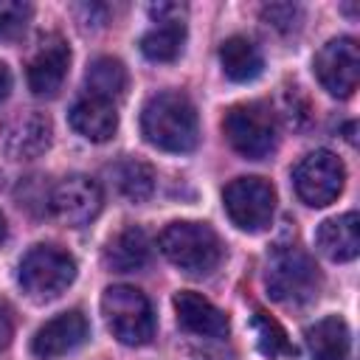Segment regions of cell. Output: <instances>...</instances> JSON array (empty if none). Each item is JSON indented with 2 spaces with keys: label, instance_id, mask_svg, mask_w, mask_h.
I'll return each instance as SVG.
<instances>
[{
  "label": "cell",
  "instance_id": "cell-1",
  "mask_svg": "<svg viewBox=\"0 0 360 360\" xmlns=\"http://www.w3.org/2000/svg\"><path fill=\"white\" fill-rule=\"evenodd\" d=\"M143 138L163 152H191L200 143V121L194 104L174 90L146 98L141 110Z\"/></svg>",
  "mask_w": 360,
  "mask_h": 360
},
{
  "label": "cell",
  "instance_id": "cell-2",
  "mask_svg": "<svg viewBox=\"0 0 360 360\" xmlns=\"http://www.w3.org/2000/svg\"><path fill=\"white\" fill-rule=\"evenodd\" d=\"M321 284V270L307 250L284 245L270 253L264 267V287L273 301L284 307H304L318 298Z\"/></svg>",
  "mask_w": 360,
  "mask_h": 360
},
{
  "label": "cell",
  "instance_id": "cell-3",
  "mask_svg": "<svg viewBox=\"0 0 360 360\" xmlns=\"http://www.w3.org/2000/svg\"><path fill=\"white\" fill-rule=\"evenodd\" d=\"M158 242L163 256L188 276H208L211 270H217L222 259V242L217 231L205 222H191V219L169 222L160 231Z\"/></svg>",
  "mask_w": 360,
  "mask_h": 360
},
{
  "label": "cell",
  "instance_id": "cell-4",
  "mask_svg": "<svg viewBox=\"0 0 360 360\" xmlns=\"http://www.w3.org/2000/svg\"><path fill=\"white\" fill-rule=\"evenodd\" d=\"M107 329L124 346H143L155 335V312L149 298L129 284H112L101 295Z\"/></svg>",
  "mask_w": 360,
  "mask_h": 360
},
{
  "label": "cell",
  "instance_id": "cell-5",
  "mask_svg": "<svg viewBox=\"0 0 360 360\" xmlns=\"http://www.w3.org/2000/svg\"><path fill=\"white\" fill-rule=\"evenodd\" d=\"M76 278V259L56 245H34L20 262V284L34 301L59 298Z\"/></svg>",
  "mask_w": 360,
  "mask_h": 360
},
{
  "label": "cell",
  "instance_id": "cell-6",
  "mask_svg": "<svg viewBox=\"0 0 360 360\" xmlns=\"http://www.w3.org/2000/svg\"><path fill=\"white\" fill-rule=\"evenodd\" d=\"M222 129L228 143L248 160H262L276 149L273 110L259 101L233 104L222 118Z\"/></svg>",
  "mask_w": 360,
  "mask_h": 360
},
{
  "label": "cell",
  "instance_id": "cell-7",
  "mask_svg": "<svg viewBox=\"0 0 360 360\" xmlns=\"http://www.w3.org/2000/svg\"><path fill=\"white\" fill-rule=\"evenodd\" d=\"M231 222L248 233H259L270 225L276 211V188L264 177H236L222 191Z\"/></svg>",
  "mask_w": 360,
  "mask_h": 360
},
{
  "label": "cell",
  "instance_id": "cell-8",
  "mask_svg": "<svg viewBox=\"0 0 360 360\" xmlns=\"http://www.w3.org/2000/svg\"><path fill=\"white\" fill-rule=\"evenodd\" d=\"M343 180H346V169L343 160L329 152V149H315L307 158H301V163L292 169V186L295 194L312 205V208H323L329 202L338 200V194L343 191Z\"/></svg>",
  "mask_w": 360,
  "mask_h": 360
},
{
  "label": "cell",
  "instance_id": "cell-9",
  "mask_svg": "<svg viewBox=\"0 0 360 360\" xmlns=\"http://www.w3.org/2000/svg\"><path fill=\"white\" fill-rule=\"evenodd\" d=\"M315 76L326 93L338 98H349L360 82V48L352 37L329 39L315 53Z\"/></svg>",
  "mask_w": 360,
  "mask_h": 360
},
{
  "label": "cell",
  "instance_id": "cell-10",
  "mask_svg": "<svg viewBox=\"0 0 360 360\" xmlns=\"http://www.w3.org/2000/svg\"><path fill=\"white\" fill-rule=\"evenodd\" d=\"M48 208L62 225H87L101 211V188L87 174H68L51 188Z\"/></svg>",
  "mask_w": 360,
  "mask_h": 360
},
{
  "label": "cell",
  "instance_id": "cell-11",
  "mask_svg": "<svg viewBox=\"0 0 360 360\" xmlns=\"http://www.w3.org/2000/svg\"><path fill=\"white\" fill-rule=\"evenodd\" d=\"M186 14L183 3H152L149 17L155 25L141 37V53L152 62H172L180 56L186 42Z\"/></svg>",
  "mask_w": 360,
  "mask_h": 360
},
{
  "label": "cell",
  "instance_id": "cell-12",
  "mask_svg": "<svg viewBox=\"0 0 360 360\" xmlns=\"http://www.w3.org/2000/svg\"><path fill=\"white\" fill-rule=\"evenodd\" d=\"M53 141V124L45 112L28 110L14 115L0 129V146L11 160H34L48 152Z\"/></svg>",
  "mask_w": 360,
  "mask_h": 360
},
{
  "label": "cell",
  "instance_id": "cell-13",
  "mask_svg": "<svg viewBox=\"0 0 360 360\" xmlns=\"http://www.w3.org/2000/svg\"><path fill=\"white\" fill-rule=\"evenodd\" d=\"M70 65V48L59 34L39 37L31 59H28V87L34 96H56Z\"/></svg>",
  "mask_w": 360,
  "mask_h": 360
},
{
  "label": "cell",
  "instance_id": "cell-14",
  "mask_svg": "<svg viewBox=\"0 0 360 360\" xmlns=\"http://www.w3.org/2000/svg\"><path fill=\"white\" fill-rule=\"evenodd\" d=\"M87 335H90L87 318L79 309H68L37 329V335L31 340V352L39 360H53V357H62V354L79 349L87 340Z\"/></svg>",
  "mask_w": 360,
  "mask_h": 360
},
{
  "label": "cell",
  "instance_id": "cell-15",
  "mask_svg": "<svg viewBox=\"0 0 360 360\" xmlns=\"http://www.w3.org/2000/svg\"><path fill=\"white\" fill-rule=\"evenodd\" d=\"M174 312L177 323L200 338H225L228 335V318L222 309H217L205 295L194 290H180L174 295Z\"/></svg>",
  "mask_w": 360,
  "mask_h": 360
},
{
  "label": "cell",
  "instance_id": "cell-16",
  "mask_svg": "<svg viewBox=\"0 0 360 360\" xmlns=\"http://www.w3.org/2000/svg\"><path fill=\"white\" fill-rule=\"evenodd\" d=\"M68 118H70V127H73L82 138L96 141V143L110 141V138L115 135V129H118V112H115V104L107 101V98L90 96V93H84L82 98L73 101Z\"/></svg>",
  "mask_w": 360,
  "mask_h": 360
},
{
  "label": "cell",
  "instance_id": "cell-17",
  "mask_svg": "<svg viewBox=\"0 0 360 360\" xmlns=\"http://www.w3.org/2000/svg\"><path fill=\"white\" fill-rule=\"evenodd\" d=\"M318 250L332 262H352L360 253V217L357 211H346L340 217L323 219L315 233Z\"/></svg>",
  "mask_w": 360,
  "mask_h": 360
},
{
  "label": "cell",
  "instance_id": "cell-18",
  "mask_svg": "<svg viewBox=\"0 0 360 360\" xmlns=\"http://www.w3.org/2000/svg\"><path fill=\"white\" fill-rule=\"evenodd\" d=\"M149 253H152V245H149L146 231L138 228V225H127L124 231H118L107 242L104 264L115 273H132V270H141L149 262Z\"/></svg>",
  "mask_w": 360,
  "mask_h": 360
},
{
  "label": "cell",
  "instance_id": "cell-19",
  "mask_svg": "<svg viewBox=\"0 0 360 360\" xmlns=\"http://www.w3.org/2000/svg\"><path fill=\"white\" fill-rule=\"evenodd\" d=\"M349 326L338 315H326L307 329L309 360H346L349 357Z\"/></svg>",
  "mask_w": 360,
  "mask_h": 360
},
{
  "label": "cell",
  "instance_id": "cell-20",
  "mask_svg": "<svg viewBox=\"0 0 360 360\" xmlns=\"http://www.w3.org/2000/svg\"><path fill=\"white\" fill-rule=\"evenodd\" d=\"M219 65L231 82H253L262 73L264 59L248 37H228L219 48Z\"/></svg>",
  "mask_w": 360,
  "mask_h": 360
},
{
  "label": "cell",
  "instance_id": "cell-21",
  "mask_svg": "<svg viewBox=\"0 0 360 360\" xmlns=\"http://www.w3.org/2000/svg\"><path fill=\"white\" fill-rule=\"evenodd\" d=\"M84 82H87L90 96H98L115 104V98H121L127 90V68L112 56H98L90 62Z\"/></svg>",
  "mask_w": 360,
  "mask_h": 360
},
{
  "label": "cell",
  "instance_id": "cell-22",
  "mask_svg": "<svg viewBox=\"0 0 360 360\" xmlns=\"http://www.w3.org/2000/svg\"><path fill=\"white\" fill-rule=\"evenodd\" d=\"M250 329H253V338H256V346L264 357L270 360H290L298 354V349L292 346V340L287 338L284 326L264 309H256L253 318H250Z\"/></svg>",
  "mask_w": 360,
  "mask_h": 360
},
{
  "label": "cell",
  "instance_id": "cell-23",
  "mask_svg": "<svg viewBox=\"0 0 360 360\" xmlns=\"http://www.w3.org/2000/svg\"><path fill=\"white\" fill-rule=\"evenodd\" d=\"M112 177H115V188L132 200V202H143L152 197L155 191V172L149 163L138 160V158H124L112 166Z\"/></svg>",
  "mask_w": 360,
  "mask_h": 360
},
{
  "label": "cell",
  "instance_id": "cell-24",
  "mask_svg": "<svg viewBox=\"0 0 360 360\" xmlns=\"http://www.w3.org/2000/svg\"><path fill=\"white\" fill-rule=\"evenodd\" d=\"M31 17V6L22 0H0V39H11L22 34Z\"/></svg>",
  "mask_w": 360,
  "mask_h": 360
},
{
  "label": "cell",
  "instance_id": "cell-25",
  "mask_svg": "<svg viewBox=\"0 0 360 360\" xmlns=\"http://www.w3.org/2000/svg\"><path fill=\"white\" fill-rule=\"evenodd\" d=\"M262 20L278 31H292L301 20V8L292 6V3H270V6H262Z\"/></svg>",
  "mask_w": 360,
  "mask_h": 360
},
{
  "label": "cell",
  "instance_id": "cell-26",
  "mask_svg": "<svg viewBox=\"0 0 360 360\" xmlns=\"http://www.w3.org/2000/svg\"><path fill=\"white\" fill-rule=\"evenodd\" d=\"M298 101H304L301 87H287L281 93V110H284L281 115H284L287 127H292V129H298V127H304L309 121V104H301L298 107Z\"/></svg>",
  "mask_w": 360,
  "mask_h": 360
},
{
  "label": "cell",
  "instance_id": "cell-27",
  "mask_svg": "<svg viewBox=\"0 0 360 360\" xmlns=\"http://www.w3.org/2000/svg\"><path fill=\"white\" fill-rule=\"evenodd\" d=\"M11 335H14V318H11V309L0 301V349L11 343Z\"/></svg>",
  "mask_w": 360,
  "mask_h": 360
},
{
  "label": "cell",
  "instance_id": "cell-28",
  "mask_svg": "<svg viewBox=\"0 0 360 360\" xmlns=\"http://www.w3.org/2000/svg\"><path fill=\"white\" fill-rule=\"evenodd\" d=\"M8 90H11V73H8V68L0 62V101L8 96Z\"/></svg>",
  "mask_w": 360,
  "mask_h": 360
},
{
  "label": "cell",
  "instance_id": "cell-29",
  "mask_svg": "<svg viewBox=\"0 0 360 360\" xmlns=\"http://www.w3.org/2000/svg\"><path fill=\"white\" fill-rule=\"evenodd\" d=\"M6 239V217H3V211H0V242Z\"/></svg>",
  "mask_w": 360,
  "mask_h": 360
}]
</instances>
